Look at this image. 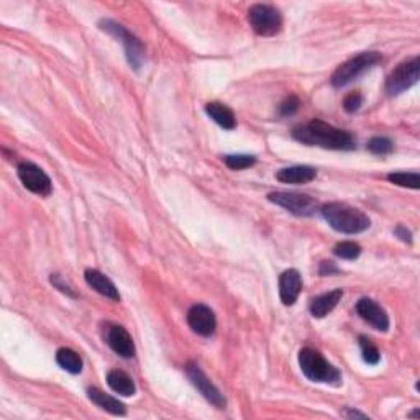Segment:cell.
<instances>
[{
	"label": "cell",
	"mask_w": 420,
	"mask_h": 420,
	"mask_svg": "<svg viewBox=\"0 0 420 420\" xmlns=\"http://www.w3.org/2000/svg\"><path fill=\"white\" fill-rule=\"evenodd\" d=\"M292 138L307 146H320L325 150L352 151L356 148V140L350 131L325 124L322 120H310L294 126Z\"/></svg>",
	"instance_id": "6da1fadb"
},
{
	"label": "cell",
	"mask_w": 420,
	"mask_h": 420,
	"mask_svg": "<svg viewBox=\"0 0 420 420\" xmlns=\"http://www.w3.org/2000/svg\"><path fill=\"white\" fill-rule=\"evenodd\" d=\"M320 214L328 222V225L340 233L356 235L370 229L371 222L365 212L352 207L345 202H330L320 207Z\"/></svg>",
	"instance_id": "7a4b0ae2"
},
{
	"label": "cell",
	"mask_w": 420,
	"mask_h": 420,
	"mask_svg": "<svg viewBox=\"0 0 420 420\" xmlns=\"http://www.w3.org/2000/svg\"><path fill=\"white\" fill-rule=\"evenodd\" d=\"M299 366L304 376L312 383H327L340 384L342 375L333 365L325 360L322 353L314 348H302L299 352Z\"/></svg>",
	"instance_id": "3957f363"
},
{
	"label": "cell",
	"mask_w": 420,
	"mask_h": 420,
	"mask_svg": "<svg viewBox=\"0 0 420 420\" xmlns=\"http://www.w3.org/2000/svg\"><path fill=\"white\" fill-rule=\"evenodd\" d=\"M381 61H383V56L377 51H365V53L353 56L352 59L338 66L337 71L332 74V84L335 87L348 86V84L360 78L363 73H366L368 69L379 64Z\"/></svg>",
	"instance_id": "277c9868"
},
{
	"label": "cell",
	"mask_w": 420,
	"mask_h": 420,
	"mask_svg": "<svg viewBox=\"0 0 420 420\" xmlns=\"http://www.w3.org/2000/svg\"><path fill=\"white\" fill-rule=\"evenodd\" d=\"M99 27H101L103 31H107L108 35H112L113 38H117V40L122 41V45L125 46L126 59H129V64L131 68L138 71L141 66H143L145 48L138 38L131 35L129 30H125L124 25H120V23L113 20H101L99 22Z\"/></svg>",
	"instance_id": "5b68a950"
},
{
	"label": "cell",
	"mask_w": 420,
	"mask_h": 420,
	"mask_svg": "<svg viewBox=\"0 0 420 420\" xmlns=\"http://www.w3.org/2000/svg\"><path fill=\"white\" fill-rule=\"evenodd\" d=\"M248 20L253 31L259 36H275L282 28L281 12L268 3H256L249 8Z\"/></svg>",
	"instance_id": "8992f818"
},
{
	"label": "cell",
	"mask_w": 420,
	"mask_h": 420,
	"mask_svg": "<svg viewBox=\"0 0 420 420\" xmlns=\"http://www.w3.org/2000/svg\"><path fill=\"white\" fill-rule=\"evenodd\" d=\"M419 69H420V59L419 56L410 58L404 63H400L393 73L389 74L388 81H386V92L389 96H399L417 84L419 81Z\"/></svg>",
	"instance_id": "52a82bcc"
},
{
	"label": "cell",
	"mask_w": 420,
	"mask_h": 420,
	"mask_svg": "<svg viewBox=\"0 0 420 420\" xmlns=\"http://www.w3.org/2000/svg\"><path fill=\"white\" fill-rule=\"evenodd\" d=\"M268 199L299 217H310L319 210V202L314 197L299 192H271Z\"/></svg>",
	"instance_id": "ba28073f"
},
{
	"label": "cell",
	"mask_w": 420,
	"mask_h": 420,
	"mask_svg": "<svg viewBox=\"0 0 420 420\" xmlns=\"http://www.w3.org/2000/svg\"><path fill=\"white\" fill-rule=\"evenodd\" d=\"M17 173L23 186H25V189H28L30 192H33V194L41 197L51 196V192H53L51 179L48 174H46L40 166H36L35 163H30V161L20 163L17 168Z\"/></svg>",
	"instance_id": "9c48e42d"
},
{
	"label": "cell",
	"mask_w": 420,
	"mask_h": 420,
	"mask_svg": "<svg viewBox=\"0 0 420 420\" xmlns=\"http://www.w3.org/2000/svg\"><path fill=\"white\" fill-rule=\"evenodd\" d=\"M186 372L189 379H191L192 386H194V388L199 391V393L204 396L212 405H215L217 409H225L226 400L224 398V394H222L219 388H217L209 377L205 376V372L201 370L197 363H192V361L187 363Z\"/></svg>",
	"instance_id": "30bf717a"
},
{
	"label": "cell",
	"mask_w": 420,
	"mask_h": 420,
	"mask_svg": "<svg viewBox=\"0 0 420 420\" xmlns=\"http://www.w3.org/2000/svg\"><path fill=\"white\" fill-rule=\"evenodd\" d=\"M187 324L194 333L201 337H210L217 327L214 310L204 304L192 305L187 312Z\"/></svg>",
	"instance_id": "8fae6325"
},
{
	"label": "cell",
	"mask_w": 420,
	"mask_h": 420,
	"mask_svg": "<svg viewBox=\"0 0 420 420\" xmlns=\"http://www.w3.org/2000/svg\"><path fill=\"white\" fill-rule=\"evenodd\" d=\"M356 312L372 328L379 330V332H388L389 330V315L376 300L363 297L356 302Z\"/></svg>",
	"instance_id": "7c38bea8"
},
{
	"label": "cell",
	"mask_w": 420,
	"mask_h": 420,
	"mask_svg": "<svg viewBox=\"0 0 420 420\" xmlns=\"http://www.w3.org/2000/svg\"><path fill=\"white\" fill-rule=\"evenodd\" d=\"M106 340L108 347H110L117 355H120L122 358L135 356L133 338L126 332V328L120 327V325H110V327L107 328Z\"/></svg>",
	"instance_id": "4fadbf2b"
},
{
	"label": "cell",
	"mask_w": 420,
	"mask_h": 420,
	"mask_svg": "<svg viewBox=\"0 0 420 420\" xmlns=\"http://www.w3.org/2000/svg\"><path fill=\"white\" fill-rule=\"evenodd\" d=\"M302 291V277L297 270H287L280 277V297L284 305H294Z\"/></svg>",
	"instance_id": "5bb4252c"
},
{
	"label": "cell",
	"mask_w": 420,
	"mask_h": 420,
	"mask_svg": "<svg viewBox=\"0 0 420 420\" xmlns=\"http://www.w3.org/2000/svg\"><path fill=\"white\" fill-rule=\"evenodd\" d=\"M84 277H86V282L89 284V287H92V289L99 292L101 296L107 297V299L110 300H120L119 289H117L115 284H113L103 273L89 268V270H86V273H84Z\"/></svg>",
	"instance_id": "9a60e30c"
},
{
	"label": "cell",
	"mask_w": 420,
	"mask_h": 420,
	"mask_svg": "<svg viewBox=\"0 0 420 420\" xmlns=\"http://www.w3.org/2000/svg\"><path fill=\"white\" fill-rule=\"evenodd\" d=\"M342 297H343L342 289H333L327 292V294L315 297V299L310 302V314H312L315 319L327 317V315L337 307L338 302L342 300Z\"/></svg>",
	"instance_id": "2e32d148"
},
{
	"label": "cell",
	"mask_w": 420,
	"mask_h": 420,
	"mask_svg": "<svg viewBox=\"0 0 420 420\" xmlns=\"http://www.w3.org/2000/svg\"><path fill=\"white\" fill-rule=\"evenodd\" d=\"M315 176H317V171L310 166H291L276 173L277 181L284 184H307L314 181Z\"/></svg>",
	"instance_id": "e0dca14e"
},
{
	"label": "cell",
	"mask_w": 420,
	"mask_h": 420,
	"mask_svg": "<svg viewBox=\"0 0 420 420\" xmlns=\"http://www.w3.org/2000/svg\"><path fill=\"white\" fill-rule=\"evenodd\" d=\"M205 113L215 122L217 125L222 126L225 130H233L237 126V119L232 108H229L225 103L220 102H209L205 106Z\"/></svg>",
	"instance_id": "ac0fdd59"
},
{
	"label": "cell",
	"mask_w": 420,
	"mask_h": 420,
	"mask_svg": "<svg viewBox=\"0 0 420 420\" xmlns=\"http://www.w3.org/2000/svg\"><path fill=\"white\" fill-rule=\"evenodd\" d=\"M87 398L91 399L92 403L97 405V407L107 410L108 414H112V415H125L126 414L125 405L122 404L119 399L112 398V396L106 394L99 388H87Z\"/></svg>",
	"instance_id": "d6986e66"
},
{
	"label": "cell",
	"mask_w": 420,
	"mask_h": 420,
	"mask_svg": "<svg viewBox=\"0 0 420 420\" xmlns=\"http://www.w3.org/2000/svg\"><path fill=\"white\" fill-rule=\"evenodd\" d=\"M107 384L113 393L130 398L136 393V386L133 379L122 370H110L107 372Z\"/></svg>",
	"instance_id": "ffe728a7"
},
{
	"label": "cell",
	"mask_w": 420,
	"mask_h": 420,
	"mask_svg": "<svg viewBox=\"0 0 420 420\" xmlns=\"http://www.w3.org/2000/svg\"><path fill=\"white\" fill-rule=\"evenodd\" d=\"M56 363H58L64 371L71 372V375H79L84 366L81 355L66 347L59 348V350L56 352Z\"/></svg>",
	"instance_id": "44dd1931"
},
{
	"label": "cell",
	"mask_w": 420,
	"mask_h": 420,
	"mask_svg": "<svg viewBox=\"0 0 420 420\" xmlns=\"http://www.w3.org/2000/svg\"><path fill=\"white\" fill-rule=\"evenodd\" d=\"M388 181L400 187H409V189L420 187L419 173H391L388 174Z\"/></svg>",
	"instance_id": "7402d4cb"
},
{
	"label": "cell",
	"mask_w": 420,
	"mask_h": 420,
	"mask_svg": "<svg viewBox=\"0 0 420 420\" xmlns=\"http://www.w3.org/2000/svg\"><path fill=\"white\" fill-rule=\"evenodd\" d=\"M224 163L226 164V168L240 171V169L252 168L256 163V158L252 157V154H226V157H224Z\"/></svg>",
	"instance_id": "603a6c76"
},
{
	"label": "cell",
	"mask_w": 420,
	"mask_h": 420,
	"mask_svg": "<svg viewBox=\"0 0 420 420\" xmlns=\"http://www.w3.org/2000/svg\"><path fill=\"white\" fill-rule=\"evenodd\" d=\"M368 150L372 154H377V157H384V154L393 153L394 143L389 138H386V136H375V138L368 141Z\"/></svg>",
	"instance_id": "cb8c5ba5"
},
{
	"label": "cell",
	"mask_w": 420,
	"mask_h": 420,
	"mask_svg": "<svg viewBox=\"0 0 420 420\" xmlns=\"http://www.w3.org/2000/svg\"><path fill=\"white\" fill-rule=\"evenodd\" d=\"M360 347H361L363 360H365V363H368V365L375 366L381 361V353L375 345H372L370 338L360 337Z\"/></svg>",
	"instance_id": "d4e9b609"
},
{
	"label": "cell",
	"mask_w": 420,
	"mask_h": 420,
	"mask_svg": "<svg viewBox=\"0 0 420 420\" xmlns=\"http://www.w3.org/2000/svg\"><path fill=\"white\" fill-rule=\"evenodd\" d=\"M333 253L342 259H356L361 254V247L355 242H342L335 245Z\"/></svg>",
	"instance_id": "484cf974"
},
{
	"label": "cell",
	"mask_w": 420,
	"mask_h": 420,
	"mask_svg": "<svg viewBox=\"0 0 420 420\" xmlns=\"http://www.w3.org/2000/svg\"><path fill=\"white\" fill-rule=\"evenodd\" d=\"M300 107V101L296 96H289L287 99L282 101V103L280 106V113L282 117H291L294 115V113L299 110Z\"/></svg>",
	"instance_id": "4316f807"
},
{
	"label": "cell",
	"mask_w": 420,
	"mask_h": 420,
	"mask_svg": "<svg viewBox=\"0 0 420 420\" xmlns=\"http://www.w3.org/2000/svg\"><path fill=\"white\" fill-rule=\"evenodd\" d=\"M361 103H363V96L360 92H350L345 99H343V108L350 113L356 112L358 108L361 107Z\"/></svg>",
	"instance_id": "83f0119b"
},
{
	"label": "cell",
	"mask_w": 420,
	"mask_h": 420,
	"mask_svg": "<svg viewBox=\"0 0 420 420\" xmlns=\"http://www.w3.org/2000/svg\"><path fill=\"white\" fill-rule=\"evenodd\" d=\"M50 281H51V284H53L55 287H58V289L61 292H64V294H68L71 297H78V294H75V292L73 291V287H71L68 282H64L63 277H61L59 275H51Z\"/></svg>",
	"instance_id": "f1b7e54d"
},
{
	"label": "cell",
	"mask_w": 420,
	"mask_h": 420,
	"mask_svg": "<svg viewBox=\"0 0 420 420\" xmlns=\"http://www.w3.org/2000/svg\"><path fill=\"white\" fill-rule=\"evenodd\" d=\"M340 270L337 268V264L333 261H322L319 268V275L320 276H332V275H338Z\"/></svg>",
	"instance_id": "f546056e"
},
{
	"label": "cell",
	"mask_w": 420,
	"mask_h": 420,
	"mask_svg": "<svg viewBox=\"0 0 420 420\" xmlns=\"http://www.w3.org/2000/svg\"><path fill=\"white\" fill-rule=\"evenodd\" d=\"M394 235H396V237H398L399 240H403V242H405V243H410V242H412V233H410V230L405 229L404 225L396 226Z\"/></svg>",
	"instance_id": "4dcf8cb0"
},
{
	"label": "cell",
	"mask_w": 420,
	"mask_h": 420,
	"mask_svg": "<svg viewBox=\"0 0 420 420\" xmlns=\"http://www.w3.org/2000/svg\"><path fill=\"white\" fill-rule=\"evenodd\" d=\"M345 417H348V419H368V415L358 412V410H347Z\"/></svg>",
	"instance_id": "1f68e13d"
},
{
	"label": "cell",
	"mask_w": 420,
	"mask_h": 420,
	"mask_svg": "<svg viewBox=\"0 0 420 420\" xmlns=\"http://www.w3.org/2000/svg\"><path fill=\"white\" fill-rule=\"evenodd\" d=\"M410 417H419V410H415V412L410 414Z\"/></svg>",
	"instance_id": "d6a6232c"
}]
</instances>
